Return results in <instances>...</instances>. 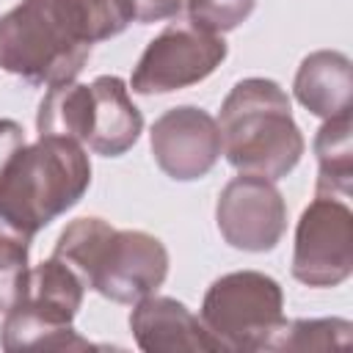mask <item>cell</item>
Returning a JSON list of instances; mask_svg holds the SVG:
<instances>
[{
	"instance_id": "obj_1",
	"label": "cell",
	"mask_w": 353,
	"mask_h": 353,
	"mask_svg": "<svg viewBox=\"0 0 353 353\" xmlns=\"http://www.w3.org/2000/svg\"><path fill=\"white\" fill-rule=\"evenodd\" d=\"M102 25L88 0H22L0 17V69L30 85L72 83Z\"/></svg>"
},
{
	"instance_id": "obj_2",
	"label": "cell",
	"mask_w": 353,
	"mask_h": 353,
	"mask_svg": "<svg viewBox=\"0 0 353 353\" xmlns=\"http://www.w3.org/2000/svg\"><path fill=\"white\" fill-rule=\"evenodd\" d=\"M85 290L113 303H138L168 276L165 245L141 229H113L102 218H77L55 240L52 254Z\"/></svg>"
},
{
	"instance_id": "obj_3",
	"label": "cell",
	"mask_w": 353,
	"mask_h": 353,
	"mask_svg": "<svg viewBox=\"0 0 353 353\" xmlns=\"http://www.w3.org/2000/svg\"><path fill=\"white\" fill-rule=\"evenodd\" d=\"M218 130L223 154L240 174L284 179L303 157L306 141L292 119L287 91L270 77H245L226 94Z\"/></svg>"
},
{
	"instance_id": "obj_4",
	"label": "cell",
	"mask_w": 353,
	"mask_h": 353,
	"mask_svg": "<svg viewBox=\"0 0 353 353\" xmlns=\"http://www.w3.org/2000/svg\"><path fill=\"white\" fill-rule=\"evenodd\" d=\"M88 185L91 160L83 143L63 135H39L0 174V221L36 237V232L72 210Z\"/></svg>"
},
{
	"instance_id": "obj_5",
	"label": "cell",
	"mask_w": 353,
	"mask_h": 353,
	"mask_svg": "<svg viewBox=\"0 0 353 353\" xmlns=\"http://www.w3.org/2000/svg\"><path fill=\"white\" fill-rule=\"evenodd\" d=\"M36 130L72 138L102 157H121L141 138L143 116L121 77L99 74L91 83L52 85L39 102Z\"/></svg>"
},
{
	"instance_id": "obj_6",
	"label": "cell",
	"mask_w": 353,
	"mask_h": 353,
	"mask_svg": "<svg viewBox=\"0 0 353 353\" xmlns=\"http://www.w3.org/2000/svg\"><path fill=\"white\" fill-rule=\"evenodd\" d=\"M85 287L61 259L50 256L30 268L22 298L6 312L0 347L17 350H85L94 347L74 331Z\"/></svg>"
},
{
	"instance_id": "obj_7",
	"label": "cell",
	"mask_w": 353,
	"mask_h": 353,
	"mask_svg": "<svg viewBox=\"0 0 353 353\" xmlns=\"http://www.w3.org/2000/svg\"><path fill=\"white\" fill-rule=\"evenodd\" d=\"M199 320L221 350H268L287 320L281 284L259 270L226 273L207 287Z\"/></svg>"
},
{
	"instance_id": "obj_8",
	"label": "cell",
	"mask_w": 353,
	"mask_h": 353,
	"mask_svg": "<svg viewBox=\"0 0 353 353\" xmlns=\"http://www.w3.org/2000/svg\"><path fill=\"white\" fill-rule=\"evenodd\" d=\"M226 52L229 47L218 33L193 25L190 19L171 22L146 44L132 69L130 88L152 97L196 85L226 61Z\"/></svg>"
},
{
	"instance_id": "obj_9",
	"label": "cell",
	"mask_w": 353,
	"mask_h": 353,
	"mask_svg": "<svg viewBox=\"0 0 353 353\" xmlns=\"http://www.w3.org/2000/svg\"><path fill=\"white\" fill-rule=\"evenodd\" d=\"M353 273V212L339 196L317 193L301 212L292 276L306 287H339Z\"/></svg>"
},
{
	"instance_id": "obj_10",
	"label": "cell",
	"mask_w": 353,
	"mask_h": 353,
	"mask_svg": "<svg viewBox=\"0 0 353 353\" xmlns=\"http://www.w3.org/2000/svg\"><path fill=\"white\" fill-rule=\"evenodd\" d=\"M221 237L251 254L273 251L287 229V204L276 182L254 174H240L223 185L215 204Z\"/></svg>"
},
{
	"instance_id": "obj_11",
	"label": "cell",
	"mask_w": 353,
	"mask_h": 353,
	"mask_svg": "<svg viewBox=\"0 0 353 353\" xmlns=\"http://www.w3.org/2000/svg\"><path fill=\"white\" fill-rule=\"evenodd\" d=\"M149 143L160 171L176 182L207 176L223 154L218 121L196 105H176L157 116Z\"/></svg>"
},
{
	"instance_id": "obj_12",
	"label": "cell",
	"mask_w": 353,
	"mask_h": 353,
	"mask_svg": "<svg viewBox=\"0 0 353 353\" xmlns=\"http://www.w3.org/2000/svg\"><path fill=\"white\" fill-rule=\"evenodd\" d=\"M130 331L135 345L146 353H196L221 350L204 323L176 298L146 295L130 312Z\"/></svg>"
},
{
	"instance_id": "obj_13",
	"label": "cell",
	"mask_w": 353,
	"mask_h": 353,
	"mask_svg": "<svg viewBox=\"0 0 353 353\" xmlns=\"http://www.w3.org/2000/svg\"><path fill=\"white\" fill-rule=\"evenodd\" d=\"M292 91L295 99L323 121L350 113V97H353L350 58L336 50L309 52L295 72Z\"/></svg>"
},
{
	"instance_id": "obj_14",
	"label": "cell",
	"mask_w": 353,
	"mask_h": 353,
	"mask_svg": "<svg viewBox=\"0 0 353 353\" xmlns=\"http://www.w3.org/2000/svg\"><path fill=\"white\" fill-rule=\"evenodd\" d=\"M350 113L325 119L314 135L317 154V193L350 196L353 188V143H350Z\"/></svg>"
},
{
	"instance_id": "obj_15",
	"label": "cell",
	"mask_w": 353,
	"mask_h": 353,
	"mask_svg": "<svg viewBox=\"0 0 353 353\" xmlns=\"http://www.w3.org/2000/svg\"><path fill=\"white\" fill-rule=\"evenodd\" d=\"M350 320L320 317V320H284V325L270 339L268 350H347L350 347Z\"/></svg>"
},
{
	"instance_id": "obj_16",
	"label": "cell",
	"mask_w": 353,
	"mask_h": 353,
	"mask_svg": "<svg viewBox=\"0 0 353 353\" xmlns=\"http://www.w3.org/2000/svg\"><path fill=\"white\" fill-rule=\"evenodd\" d=\"M28 234L11 229L0 221V314H6L25 292L28 284V254H30Z\"/></svg>"
},
{
	"instance_id": "obj_17",
	"label": "cell",
	"mask_w": 353,
	"mask_h": 353,
	"mask_svg": "<svg viewBox=\"0 0 353 353\" xmlns=\"http://www.w3.org/2000/svg\"><path fill=\"white\" fill-rule=\"evenodd\" d=\"M254 6L256 0H185L190 22L218 36L240 28L254 14Z\"/></svg>"
},
{
	"instance_id": "obj_18",
	"label": "cell",
	"mask_w": 353,
	"mask_h": 353,
	"mask_svg": "<svg viewBox=\"0 0 353 353\" xmlns=\"http://www.w3.org/2000/svg\"><path fill=\"white\" fill-rule=\"evenodd\" d=\"M99 25H102V33L105 39L110 36H119L132 19H135V11H132V0H88Z\"/></svg>"
},
{
	"instance_id": "obj_19",
	"label": "cell",
	"mask_w": 353,
	"mask_h": 353,
	"mask_svg": "<svg viewBox=\"0 0 353 353\" xmlns=\"http://www.w3.org/2000/svg\"><path fill=\"white\" fill-rule=\"evenodd\" d=\"M182 6H185V0H132L135 22H141V25L171 19L182 11Z\"/></svg>"
},
{
	"instance_id": "obj_20",
	"label": "cell",
	"mask_w": 353,
	"mask_h": 353,
	"mask_svg": "<svg viewBox=\"0 0 353 353\" xmlns=\"http://www.w3.org/2000/svg\"><path fill=\"white\" fill-rule=\"evenodd\" d=\"M22 146H25V130L14 119H0V174Z\"/></svg>"
}]
</instances>
